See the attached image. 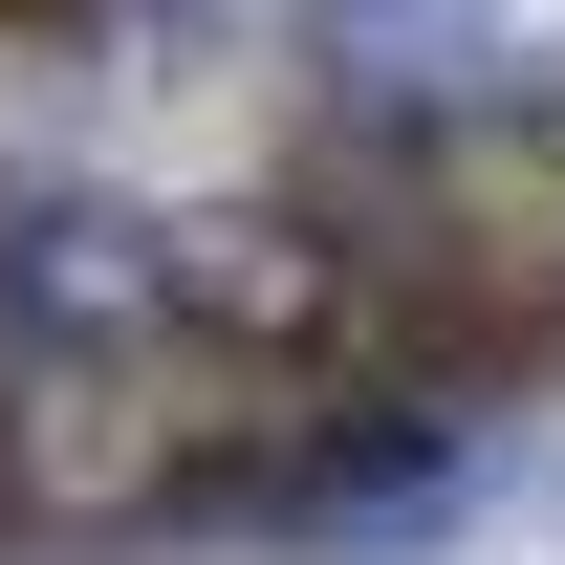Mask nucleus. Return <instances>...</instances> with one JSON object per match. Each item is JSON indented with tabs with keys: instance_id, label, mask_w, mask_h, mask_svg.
Here are the masks:
<instances>
[{
	"instance_id": "1",
	"label": "nucleus",
	"mask_w": 565,
	"mask_h": 565,
	"mask_svg": "<svg viewBox=\"0 0 565 565\" xmlns=\"http://www.w3.org/2000/svg\"><path fill=\"white\" fill-rule=\"evenodd\" d=\"M565 349V0H0V565L239 544Z\"/></svg>"
}]
</instances>
